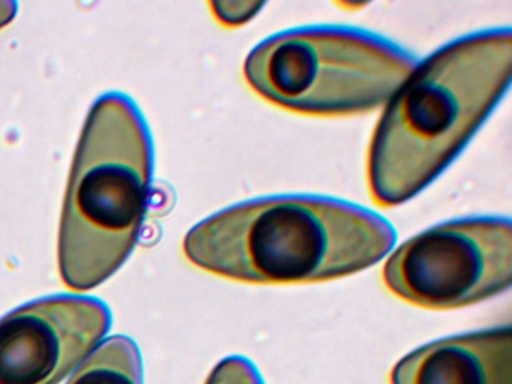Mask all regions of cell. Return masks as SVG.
Listing matches in <instances>:
<instances>
[{
  "label": "cell",
  "instance_id": "1",
  "mask_svg": "<svg viewBox=\"0 0 512 384\" xmlns=\"http://www.w3.org/2000/svg\"><path fill=\"white\" fill-rule=\"evenodd\" d=\"M509 27L461 36L413 68L386 102L368 153L371 197L400 206L461 152L511 83Z\"/></svg>",
  "mask_w": 512,
  "mask_h": 384
},
{
  "label": "cell",
  "instance_id": "10",
  "mask_svg": "<svg viewBox=\"0 0 512 384\" xmlns=\"http://www.w3.org/2000/svg\"><path fill=\"white\" fill-rule=\"evenodd\" d=\"M212 14L223 26L236 27L250 21L263 8L260 2H212Z\"/></svg>",
  "mask_w": 512,
  "mask_h": 384
},
{
  "label": "cell",
  "instance_id": "3",
  "mask_svg": "<svg viewBox=\"0 0 512 384\" xmlns=\"http://www.w3.org/2000/svg\"><path fill=\"white\" fill-rule=\"evenodd\" d=\"M152 141L142 114L121 93L98 99L77 146L59 231L68 288L109 279L136 246L148 207Z\"/></svg>",
  "mask_w": 512,
  "mask_h": 384
},
{
  "label": "cell",
  "instance_id": "2",
  "mask_svg": "<svg viewBox=\"0 0 512 384\" xmlns=\"http://www.w3.org/2000/svg\"><path fill=\"white\" fill-rule=\"evenodd\" d=\"M397 234L376 212L320 195H275L227 207L191 228L184 252L221 278L248 284L331 281L382 260Z\"/></svg>",
  "mask_w": 512,
  "mask_h": 384
},
{
  "label": "cell",
  "instance_id": "8",
  "mask_svg": "<svg viewBox=\"0 0 512 384\" xmlns=\"http://www.w3.org/2000/svg\"><path fill=\"white\" fill-rule=\"evenodd\" d=\"M68 384H143L142 357L128 336H112L79 366Z\"/></svg>",
  "mask_w": 512,
  "mask_h": 384
},
{
  "label": "cell",
  "instance_id": "4",
  "mask_svg": "<svg viewBox=\"0 0 512 384\" xmlns=\"http://www.w3.org/2000/svg\"><path fill=\"white\" fill-rule=\"evenodd\" d=\"M418 65L383 36L347 26H310L277 33L245 60L251 89L293 113L337 117L386 104Z\"/></svg>",
  "mask_w": 512,
  "mask_h": 384
},
{
  "label": "cell",
  "instance_id": "6",
  "mask_svg": "<svg viewBox=\"0 0 512 384\" xmlns=\"http://www.w3.org/2000/svg\"><path fill=\"white\" fill-rule=\"evenodd\" d=\"M109 327V308L91 297H49L10 312L0 318V384H58Z\"/></svg>",
  "mask_w": 512,
  "mask_h": 384
},
{
  "label": "cell",
  "instance_id": "9",
  "mask_svg": "<svg viewBox=\"0 0 512 384\" xmlns=\"http://www.w3.org/2000/svg\"><path fill=\"white\" fill-rule=\"evenodd\" d=\"M205 384H265L256 366L241 356L221 360Z\"/></svg>",
  "mask_w": 512,
  "mask_h": 384
},
{
  "label": "cell",
  "instance_id": "7",
  "mask_svg": "<svg viewBox=\"0 0 512 384\" xmlns=\"http://www.w3.org/2000/svg\"><path fill=\"white\" fill-rule=\"evenodd\" d=\"M391 384H512L511 327L430 342L404 356Z\"/></svg>",
  "mask_w": 512,
  "mask_h": 384
},
{
  "label": "cell",
  "instance_id": "5",
  "mask_svg": "<svg viewBox=\"0 0 512 384\" xmlns=\"http://www.w3.org/2000/svg\"><path fill=\"white\" fill-rule=\"evenodd\" d=\"M382 276L392 294L433 311L490 299L511 287V221L481 216L443 222L398 246Z\"/></svg>",
  "mask_w": 512,
  "mask_h": 384
},
{
  "label": "cell",
  "instance_id": "11",
  "mask_svg": "<svg viewBox=\"0 0 512 384\" xmlns=\"http://www.w3.org/2000/svg\"><path fill=\"white\" fill-rule=\"evenodd\" d=\"M17 14V3L11 0H0V29L11 23Z\"/></svg>",
  "mask_w": 512,
  "mask_h": 384
}]
</instances>
